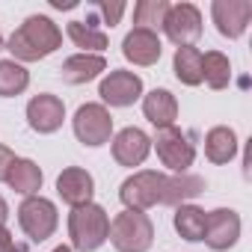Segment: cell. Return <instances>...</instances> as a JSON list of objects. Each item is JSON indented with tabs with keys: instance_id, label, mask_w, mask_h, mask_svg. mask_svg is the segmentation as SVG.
I'll list each match as a JSON object with an SVG mask.
<instances>
[{
	"instance_id": "obj_4",
	"label": "cell",
	"mask_w": 252,
	"mask_h": 252,
	"mask_svg": "<svg viewBox=\"0 0 252 252\" xmlns=\"http://www.w3.org/2000/svg\"><path fill=\"white\" fill-rule=\"evenodd\" d=\"M163 193H166V175L155 172V169H140L131 178H125L119 187V199L128 211H149L155 205H163Z\"/></svg>"
},
{
	"instance_id": "obj_29",
	"label": "cell",
	"mask_w": 252,
	"mask_h": 252,
	"mask_svg": "<svg viewBox=\"0 0 252 252\" xmlns=\"http://www.w3.org/2000/svg\"><path fill=\"white\" fill-rule=\"evenodd\" d=\"M12 163H15V152L0 143V181H6V172H9Z\"/></svg>"
},
{
	"instance_id": "obj_19",
	"label": "cell",
	"mask_w": 252,
	"mask_h": 252,
	"mask_svg": "<svg viewBox=\"0 0 252 252\" xmlns=\"http://www.w3.org/2000/svg\"><path fill=\"white\" fill-rule=\"evenodd\" d=\"M42 181H45V175H42L39 163L27 160V158H15V163L6 172V184L21 196H36L42 190Z\"/></svg>"
},
{
	"instance_id": "obj_16",
	"label": "cell",
	"mask_w": 252,
	"mask_h": 252,
	"mask_svg": "<svg viewBox=\"0 0 252 252\" xmlns=\"http://www.w3.org/2000/svg\"><path fill=\"white\" fill-rule=\"evenodd\" d=\"M101 71H107V60L101 54H74L68 57L63 65H60V77L71 86H80V83H89L95 80Z\"/></svg>"
},
{
	"instance_id": "obj_8",
	"label": "cell",
	"mask_w": 252,
	"mask_h": 252,
	"mask_svg": "<svg viewBox=\"0 0 252 252\" xmlns=\"http://www.w3.org/2000/svg\"><path fill=\"white\" fill-rule=\"evenodd\" d=\"M160 27L172 45L193 48V42H199V36H202V12L193 3H175L166 9V18Z\"/></svg>"
},
{
	"instance_id": "obj_25",
	"label": "cell",
	"mask_w": 252,
	"mask_h": 252,
	"mask_svg": "<svg viewBox=\"0 0 252 252\" xmlns=\"http://www.w3.org/2000/svg\"><path fill=\"white\" fill-rule=\"evenodd\" d=\"M202 80L211 89H225L228 80H231V63H228V57L220 54V51L202 54Z\"/></svg>"
},
{
	"instance_id": "obj_6",
	"label": "cell",
	"mask_w": 252,
	"mask_h": 252,
	"mask_svg": "<svg viewBox=\"0 0 252 252\" xmlns=\"http://www.w3.org/2000/svg\"><path fill=\"white\" fill-rule=\"evenodd\" d=\"M152 146L158 149V158L166 169H172L175 175L187 172L196 160V146L190 143V134H184L181 128L169 125V128H160L152 140Z\"/></svg>"
},
{
	"instance_id": "obj_17",
	"label": "cell",
	"mask_w": 252,
	"mask_h": 252,
	"mask_svg": "<svg viewBox=\"0 0 252 252\" xmlns=\"http://www.w3.org/2000/svg\"><path fill=\"white\" fill-rule=\"evenodd\" d=\"M143 113L155 128H169L178 119V101L169 89H152L149 95H143Z\"/></svg>"
},
{
	"instance_id": "obj_24",
	"label": "cell",
	"mask_w": 252,
	"mask_h": 252,
	"mask_svg": "<svg viewBox=\"0 0 252 252\" xmlns=\"http://www.w3.org/2000/svg\"><path fill=\"white\" fill-rule=\"evenodd\" d=\"M30 86V71L15 60H0V98H15Z\"/></svg>"
},
{
	"instance_id": "obj_13",
	"label": "cell",
	"mask_w": 252,
	"mask_h": 252,
	"mask_svg": "<svg viewBox=\"0 0 252 252\" xmlns=\"http://www.w3.org/2000/svg\"><path fill=\"white\" fill-rule=\"evenodd\" d=\"M152 152V137L140 128H122L113 137V160L119 166H143Z\"/></svg>"
},
{
	"instance_id": "obj_22",
	"label": "cell",
	"mask_w": 252,
	"mask_h": 252,
	"mask_svg": "<svg viewBox=\"0 0 252 252\" xmlns=\"http://www.w3.org/2000/svg\"><path fill=\"white\" fill-rule=\"evenodd\" d=\"M68 39L74 42V48H80V54H101L110 45L107 33L89 21H68Z\"/></svg>"
},
{
	"instance_id": "obj_30",
	"label": "cell",
	"mask_w": 252,
	"mask_h": 252,
	"mask_svg": "<svg viewBox=\"0 0 252 252\" xmlns=\"http://www.w3.org/2000/svg\"><path fill=\"white\" fill-rule=\"evenodd\" d=\"M51 6H54V9H74L77 0H51Z\"/></svg>"
},
{
	"instance_id": "obj_26",
	"label": "cell",
	"mask_w": 252,
	"mask_h": 252,
	"mask_svg": "<svg viewBox=\"0 0 252 252\" xmlns=\"http://www.w3.org/2000/svg\"><path fill=\"white\" fill-rule=\"evenodd\" d=\"M166 9H169L166 0H140V3L134 6V24L146 27V30H155V27L163 24Z\"/></svg>"
},
{
	"instance_id": "obj_3",
	"label": "cell",
	"mask_w": 252,
	"mask_h": 252,
	"mask_svg": "<svg viewBox=\"0 0 252 252\" xmlns=\"http://www.w3.org/2000/svg\"><path fill=\"white\" fill-rule=\"evenodd\" d=\"M116 252H149L155 243V222L143 211H128L113 217L110 222V237H107Z\"/></svg>"
},
{
	"instance_id": "obj_2",
	"label": "cell",
	"mask_w": 252,
	"mask_h": 252,
	"mask_svg": "<svg viewBox=\"0 0 252 252\" xmlns=\"http://www.w3.org/2000/svg\"><path fill=\"white\" fill-rule=\"evenodd\" d=\"M68 237L71 249L77 252H95L107 243L110 237V217L101 205L86 202L80 208H71L68 214Z\"/></svg>"
},
{
	"instance_id": "obj_15",
	"label": "cell",
	"mask_w": 252,
	"mask_h": 252,
	"mask_svg": "<svg viewBox=\"0 0 252 252\" xmlns=\"http://www.w3.org/2000/svg\"><path fill=\"white\" fill-rule=\"evenodd\" d=\"M57 193L65 205L71 208H80L86 202H92V193H95V178L83 169V166H65L57 178Z\"/></svg>"
},
{
	"instance_id": "obj_9",
	"label": "cell",
	"mask_w": 252,
	"mask_h": 252,
	"mask_svg": "<svg viewBox=\"0 0 252 252\" xmlns=\"http://www.w3.org/2000/svg\"><path fill=\"white\" fill-rule=\"evenodd\" d=\"M98 95L110 107H131L134 101L143 98V77L134 74V71H125V68H113L101 80Z\"/></svg>"
},
{
	"instance_id": "obj_18",
	"label": "cell",
	"mask_w": 252,
	"mask_h": 252,
	"mask_svg": "<svg viewBox=\"0 0 252 252\" xmlns=\"http://www.w3.org/2000/svg\"><path fill=\"white\" fill-rule=\"evenodd\" d=\"M237 155V134L228 128V125H217L205 134V158L217 166L231 163Z\"/></svg>"
},
{
	"instance_id": "obj_33",
	"label": "cell",
	"mask_w": 252,
	"mask_h": 252,
	"mask_svg": "<svg viewBox=\"0 0 252 252\" xmlns=\"http://www.w3.org/2000/svg\"><path fill=\"white\" fill-rule=\"evenodd\" d=\"M0 48H3V36H0Z\"/></svg>"
},
{
	"instance_id": "obj_20",
	"label": "cell",
	"mask_w": 252,
	"mask_h": 252,
	"mask_svg": "<svg viewBox=\"0 0 252 252\" xmlns=\"http://www.w3.org/2000/svg\"><path fill=\"white\" fill-rule=\"evenodd\" d=\"M199 193H205V178L202 175H190V172H181V175H166V193H163V205H187L190 199H196Z\"/></svg>"
},
{
	"instance_id": "obj_5",
	"label": "cell",
	"mask_w": 252,
	"mask_h": 252,
	"mask_svg": "<svg viewBox=\"0 0 252 252\" xmlns=\"http://www.w3.org/2000/svg\"><path fill=\"white\" fill-rule=\"evenodd\" d=\"M18 225L33 243H42V240L54 237V231L60 225L57 205L45 196H27L18 208Z\"/></svg>"
},
{
	"instance_id": "obj_11",
	"label": "cell",
	"mask_w": 252,
	"mask_h": 252,
	"mask_svg": "<svg viewBox=\"0 0 252 252\" xmlns=\"http://www.w3.org/2000/svg\"><path fill=\"white\" fill-rule=\"evenodd\" d=\"M65 122V104L51 95V92H42V95H33L30 104H27V125L36 131V134H57Z\"/></svg>"
},
{
	"instance_id": "obj_1",
	"label": "cell",
	"mask_w": 252,
	"mask_h": 252,
	"mask_svg": "<svg viewBox=\"0 0 252 252\" xmlns=\"http://www.w3.org/2000/svg\"><path fill=\"white\" fill-rule=\"evenodd\" d=\"M63 45L60 27L48 15H30L6 42V51L12 54L15 63H39L51 57Z\"/></svg>"
},
{
	"instance_id": "obj_10",
	"label": "cell",
	"mask_w": 252,
	"mask_h": 252,
	"mask_svg": "<svg viewBox=\"0 0 252 252\" xmlns=\"http://www.w3.org/2000/svg\"><path fill=\"white\" fill-rule=\"evenodd\" d=\"M211 18L225 39H240L252 21V3L249 0H214L211 3Z\"/></svg>"
},
{
	"instance_id": "obj_14",
	"label": "cell",
	"mask_w": 252,
	"mask_h": 252,
	"mask_svg": "<svg viewBox=\"0 0 252 252\" xmlns=\"http://www.w3.org/2000/svg\"><path fill=\"white\" fill-rule=\"evenodd\" d=\"M163 54V45H160V36L155 30H146V27H134L122 42V57L134 63V65H155Z\"/></svg>"
},
{
	"instance_id": "obj_27",
	"label": "cell",
	"mask_w": 252,
	"mask_h": 252,
	"mask_svg": "<svg viewBox=\"0 0 252 252\" xmlns=\"http://www.w3.org/2000/svg\"><path fill=\"white\" fill-rule=\"evenodd\" d=\"M95 12L104 18L107 27H116L122 21V15H125V3L122 0H101V3H95Z\"/></svg>"
},
{
	"instance_id": "obj_7",
	"label": "cell",
	"mask_w": 252,
	"mask_h": 252,
	"mask_svg": "<svg viewBox=\"0 0 252 252\" xmlns=\"http://www.w3.org/2000/svg\"><path fill=\"white\" fill-rule=\"evenodd\" d=\"M71 125H74V137L89 149H98L113 137V116L104 104H80Z\"/></svg>"
},
{
	"instance_id": "obj_23",
	"label": "cell",
	"mask_w": 252,
	"mask_h": 252,
	"mask_svg": "<svg viewBox=\"0 0 252 252\" xmlns=\"http://www.w3.org/2000/svg\"><path fill=\"white\" fill-rule=\"evenodd\" d=\"M172 71L184 86L202 83V51L199 48H178L172 60Z\"/></svg>"
},
{
	"instance_id": "obj_31",
	"label": "cell",
	"mask_w": 252,
	"mask_h": 252,
	"mask_svg": "<svg viewBox=\"0 0 252 252\" xmlns=\"http://www.w3.org/2000/svg\"><path fill=\"white\" fill-rule=\"evenodd\" d=\"M6 217H9V205H6L3 196H0V225H6Z\"/></svg>"
},
{
	"instance_id": "obj_32",
	"label": "cell",
	"mask_w": 252,
	"mask_h": 252,
	"mask_svg": "<svg viewBox=\"0 0 252 252\" xmlns=\"http://www.w3.org/2000/svg\"><path fill=\"white\" fill-rule=\"evenodd\" d=\"M54 252H74V249H71V246H57Z\"/></svg>"
},
{
	"instance_id": "obj_21",
	"label": "cell",
	"mask_w": 252,
	"mask_h": 252,
	"mask_svg": "<svg viewBox=\"0 0 252 252\" xmlns=\"http://www.w3.org/2000/svg\"><path fill=\"white\" fill-rule=\"evenodd\" d=\"M205 220H208V214L199 208V205H178L175 208V217H172V225H175V231L184 237V240H190V243H196V240H202L205 237Z\"/></svg>"
},
{
	"instance_id": "obj_28",
	"label": "cell",
	"mask_w": 252,
	"mask_h": 252,
	"mask_svg": "<svg viewBox=\"0 0 252 252\" xmlns=\"http://www.w3.org/2000/svg\"><path fill=\"white\" fill-rule=\"evenodd\" d=\"M0 252H30V246L21 243V240H15L6 225H0Z\"/></svg>"
},
{
	"instance_id": "obj_12",
	"label": "cell",
	"mask_w": 252,
	"mask_h": 252,
	"mask_svg": "<svg viewBox=\"0 0 252 252\" xmlns=\"http://www.w3.org/2000/svg\"><path fill=\"white\" fill-rule=\"evenodd\" d=\"M240 237V217L237 211L231 208H217L208 214L205 220V243L214 249V252H222V249H231Z\"/></svg>"
}]
</instances>
